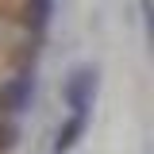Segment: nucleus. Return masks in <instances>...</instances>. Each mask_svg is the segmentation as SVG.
Masks as SVG:
<instances>
[{"label":"nucleus","mask_w":154,"mask_h":154,"mask_svg":"<svg viewBox=\"0 0 154 154\" xmlns=\"http://www.w3.org/2000/svg\"><path fill=\"white\" fill-rule=\"evenodd\" d=\"M96 85H100V73L96 66H77L73 73L66 77V108L69 112H81V116H93V100H96Z\"/></svg>","instance_id":"1"},{"label":"nucleus","mask_w":154,"mask_h":154,"mask_svg":"<svg viewBox=\"0 0 154 154\" xmlns=\"http://www.w3.org/2000/svg\"><path fill=\"white\" fill-rule=\"evenodd\" d=\"M35 96V69H19L0 85V116H23Z\"/></svg>","instance_id":"2"},{"label":"nucleus","mask_w":154,"mask_h":154,"mask_svg":"<svg viewBox=\"0 0 154 154\" xmlns=\"http://www.w3.org/2000/svg\"><path fill=\"white\" fill-rule=\"evenodd\" d=\"M85 131H89V116L69 112V116H66V123H62V127H58V135H54V154H69Z\"/></svg>","instance_id":"3"},{"label":"nucleus","mask_w":154,"mask_h":154,"mask_svg":"<svg viewBox=\"0 0 154 154\" xmlns=\"http://www.w3.org/2000/svg\"><path fill=\"white\" fill-rule=\"evenodd\" d=\"M50 16H54V0H23V23H27L31 38H42V35H46Z\"/></svg>","instance_id":"4"},{"label":"nucleus","mask_w":154,"mask_h":154,"mask_svg":"<svg viewBox=\"0 0 154 154\" xmlns=\"http://www.w3.org/2000/svg\"><path fill=\"white\" fill-rule=\"evenodd\" d=\"M139 19H143L146 50H150V58H154V0H139Z\"/></svg>","instance_id":"5"},{"label":"nucleus","mask_w":154,"mask_h":154,"mask_svg":"<svg viewBox=\"0 0 154 154\" xmlns=\"http://www.w3.org/2000/svg\"><path fill=\"white\" fill-rule=\"evenodd\" d=\"M19 139V127H16V116H0V154L12 150Z\"/></svg>","instance_id":"6"}]
</instances>
